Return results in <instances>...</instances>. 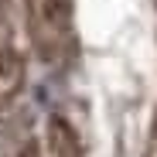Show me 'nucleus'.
Instances as JSON below:
<instances>
[{
    "label": "nucleus",
    "instance_id": "1",
    "mask_svg": "<svg viewBox=\"0 0 157 157\" xmlns=\"http://www.w3.org/2000/svg\"><path fill=\"white\" fill-rule=\"evenodd\" d=\"M28 34L38 58L65 65L75 55V7L72 0H24Z\"/></svg>",
    "mask_w": 157,
    "mask_h": 157
},
{
    "label": "nucleus",
    "instance_id": "2",
    "mask_svg": "<svg viewBox=\"0 0 157 157\" xmlns=\"http://www.w3.org/2000/svg\"><path fill=\"white\" fill-rule=\"evenodd\" d=\"M21 82H24V62L17 48L14 0H0V109L17 96Z\"/></svg>",
    "mask_w": 157,
    "mask_h": 157
},
{
    "label": "nucleus",
    "instance_id": "3",
    "mask_svg": "<svg viewBox=\"0 0 157 157\" xmlns=\"http://www.w3.org/2000/svg\"><path fill=\"white\" fill-rule=\"evenodd\" d=\"M48 150H51V157H78L75 130L62 116H55V120L48 123Z\"/></svg>",
    "mask_w": 157,
    "mask_h": 157
},
{
    "label": "nucleus",
    "instance_id": "4",
    "mask_svg": "<svg viewBox=\"0 0 157 157\" xmlns=\"http://www.w3.org/2000/svg\"><path fill=\"white\" fill-rule=\"evenodd\" d=\"M17 157H41V150H38V144H28V147H24Z\"/></svg>",
    "mask_w": 157,
    "mask_h": 157
},
{
    "label": "nucleus",
    "instance_id": "5",
    "mask_svg": "<svg viewBox=\"0 0 157 157\" xmlns=\"http://www.w3.org/2000/svg\"><path fill=\"white\" fill-rule=\"evenodd\" d=\"M150 157H157V144H154V150H150Z\"/></svg>",
    "mask_w": 157,
    "mask_h": 157
}]
</instances>
